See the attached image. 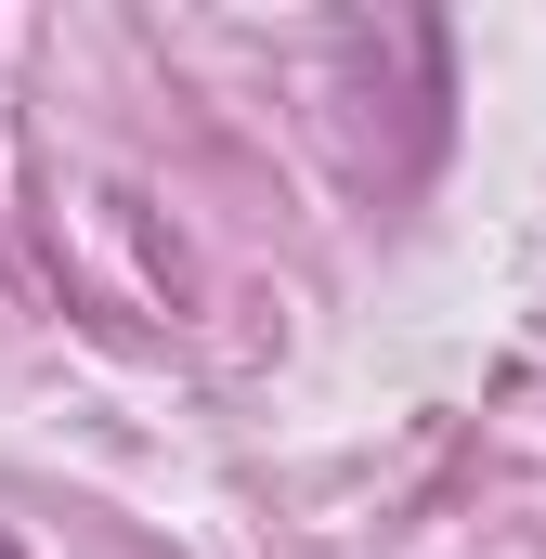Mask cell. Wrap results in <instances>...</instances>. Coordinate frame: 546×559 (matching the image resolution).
Listing matches in <instances>:
<instances>
[{"mask_svg": "<svg viewBox=\"0 0 546 559\" xmlns=\"http://www.w3.org/2000/svg\"><path fill=\"white\" fill-rule=\"evenodd\" d=\"M0 559H26V547H13V534H0Z\"/></svg>", "mask_w": 546, "mask_h": 559, "instance_id": "cell-1", "label": "cell"}]
</instances>
